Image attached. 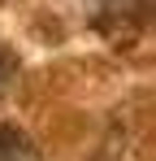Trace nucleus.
<instances>
[{"instance_id":"1","label":"nucleus","mask_w":156,"mask_h":161,"mask_svg":"<svg viewBox=\"0 0 156 161\" xmlns=\"http://www.w3.org/2000/svg\"><path fill=\"white\" fill-rule=\"evenodd\" d=\"M0 161H39L30 135H22L18 126H0Z\"/></svg>"},{"instance_id":"2","label":"nucleus","mask_w":156,"mask_h":161,"mask_svg":"<svg viewBox=\"0 0 156 161\" xmlns=\"http://www.w3.org/2000/svg\"><path fill=\"white\" fill-rule=\"evenodd\" d=\"M4 74H9V57H4V48H0V83H4Z\"/></svg>"}]
</instances>
